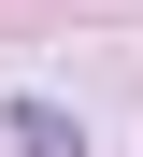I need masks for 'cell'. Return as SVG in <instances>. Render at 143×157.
<instances>
[{
	"mask_svg": "<svg viewBox=\"0 0 143 157\" xmlns=\"http://www.w3.org/2000/svg\"><path fill=\"white\" fill-rule=\"evenodd\" d=\"M0 128H14V157H86V128L57 114V100H14V114H0Z\"/></svg>",
	"mask_w": 143,
	"mask_h": 157,
	"instance_id": "1",
	"label": "cell"
}]
</instances>
